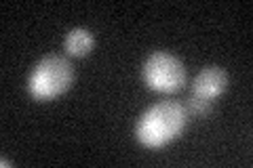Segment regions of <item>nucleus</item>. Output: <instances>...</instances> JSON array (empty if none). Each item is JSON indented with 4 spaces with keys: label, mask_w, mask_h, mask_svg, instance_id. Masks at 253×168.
<instances>
[{
    "label": "nucleus",
    "mask_w": 253,
    "mask_h": 168,
    "mask_svg": "<svg viewBox=\"0 0 253 168\" xmlns=\"http://www.w3.org/2000/svg\"><path fill=\"white\" fill-rule=\"evenodd\" d=\"M188 111L177 101H158L148 107L135 126V137L148 149H161L175 141L186 129Z\"/></svg>",
    "instance_id": "1"
},
{
    "label": "nucleus",
    "mask_w": 253,
    "mask_h": 168,
    "mask_svg": "<svg viewBox=\"0 0 253 168\" xmlns=\"http://www.w3.org/2000/svg\"><path fill=\"white\" fill-rule=\"evenodd\" d=\"M74 82L70 61L59 55H46L34 66L28 78V93L36 101H51L66 93Z\"/></svg>",
    "instance_id": "2"
},
{
    "label": "nucleus",
    "mask_w": 253,
    "mask_h": 168,
    "mask_svg": "<svg viewBox=\"0 0 253 168\" xmlns=\"http://www.w3.org/2000/svg\"><path fill=\"white\" fill-rule=\"evenodd\" d=\"M141 78L152 91L177 93L186 82V67L175 55L156 51L146 59L141 67Z\"/></svg>",
    "instance_id": "3"
},
{
    "label": "nucleus",
    "mask_w": 253,
    "mask_h": 168,
    "mask_svg": "<svg viewBox=\"0 0 253 168\" xmlns=\"http://www.w3.org/2000/svg\"><path fill=\"white\" fill-rule=\"evenodd\" d=\"M228 89V74L217 66H207L199 71L192 84V95L207 101H215Z\"/></svg>",
    "instance_id": "4"
},
{
    "label": "nucleus",
    "mask_w": 253,
    "mask_h": 168,
    "mask_svg": "<svg viewBox=\"0 0 253 168\" xmlns=\"http://www.w3.org/2000/svg\"><path fill=\"white\" fill-rule=\"evenodd\" d=\"M63 49H66L70 57H84L93 49V34L84 28L70 30L66 36V42H63Z\"/></svg>",
    "instance_id": "5"
},
{
    "label": "nucleus",
    "mask_w": 253,
    "mask_h": 168,
    "mask_svg": "<svg viewBox=\"0 0 253 168\" xmlns=\"http://www.w3.org/2000/svg\"><path fill=\"white\" fill-rule=\"evenodd\" d=\"M186 111H188V114H192V116H196V118H205L211 111V101L201 99V97H196V95H192V97L188 99Z\"/></svg>",
    "instance_id": "6"
}]
</instances>
